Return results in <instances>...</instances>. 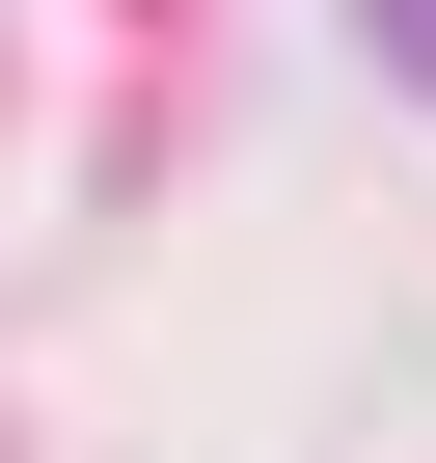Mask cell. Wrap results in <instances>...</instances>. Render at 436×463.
<instances>
[{
    "mask_svg": "<svg viewBox=\"0 0 436 463\" xmlns=\"http://www.w3.org/2000/svg\"><path fill=\"white\" fill-rule=\"evenodd\" d=\"M355 28H382V55H409V82H436V0H355Z\"/></svg>",
    "mask_w": 436,
    "mask_h": 463,
    "instance_id": "1",
    "label": "cell"
}]
</instances>
